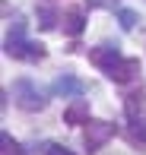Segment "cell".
<instances>
[{
  "mask_svg": "<svg viewBox=\"0 0 146 155\" xmlns=\"http://www.w3.org/2000/svg\"><path fill=\"white\" fill-rule=\"evenodd\" d=\"M60 22H64V32H67V35H80V32H83V25H86V22H83V13H80V10H67L64 16H60Z\"/></svg>",
  "mask_w": 146,
  "mask_h": 155,
  "instance_id": "9c48e42d",
  "label": "cell"
},
{
  "mask_svg": "<svg viewBox=\"0 0 146 155\" xmlns=\"http://www.w3.org/2000/svg\"><path fill=\"white\" fill-rule=\"evenodd\" d=\"M51 92L54 95H64V98H83V95H86V82L76 79V76H70V73H64V76L54 79Z\"/></svg>",
  "mask_w": 146,
  "mask_h": 155,
  "instance_id": "8992f818",
  "label": "cell"
},
{
  "mask_svg": "<svg viewBox=\"0 0 146 155\" xmlns=\"http://www.w3.org/2000/svg\"><path fill=\"white\" fill-rule=\"evenodd\" d=\"M64 124H89V101L86 98H73V104L64 111Z\"/></svg>",
  "mask_w": 146,
  "mask_h": 155,
  "instance_id": "ba28073f",
  "label": "cell"
},
{
  "mask_svg": "<svg viewBox=\"0 0 146 155\" xmlns=\"http://www.w3.org/2000/svg\"><path fill=\"white\" fill-rule=\"evenodd\" d=\"M13 98H16V104L22 111H41L48 104V98L41 95V89L32 79H16L13 82Z\"/></svg>",
  "mask_w": 146,
  "mask_h": 155,
  "instance_id": "3957f363",
  "label": "cell"
},
{
  "mask_svg": "<svg viewBox=\"0 0 146 155\" xmlns=\"http://www.w3.org/2000/svg\"><path fill=\"white\" fill-rule=\"evenodd\" d=\"M137 73H140V60H134V57H121L114 67L108 70V79H114L117 86H127V82L137 79Z\"/></svg>",
  "mask_w": 146,
  "mask_h": 155,
  "instance_id": "5b68a950",
  "label": "cell"
},
{
  "mask_svg": "<svg viewBox=\"0 0 146 155\" xmlns=\"http://www.w3.org/2000/svg\"><path fill=\"white\" fill-rule=\"evenodd\" d=\"M124 114H127V139L134 146H146V95L130 92L124 98Z\"/></svg>",
  "mask_w": 146,
  "mask_h": 155,
  "instance_id": "6da1fadb",
  "label": "cell"
},
{
  "mask_svg": "<svg viewBox=\"0 0 146 155\" xmlns=\"http://www.w3.org/2000/svg\"><path fill=\"white\" fill-rule=\"evenodd\" d=\"M45 155H76V152L67 149V146H60V143H48L45 146Z\"/></svg>",
  "mask_w": 146,
  "mask_h": 155,
  "instance_id": "7c38bea8",
  "label": "cell"
},
{
  "mask_svg": "<svg viewBox=\"0 0 146 155\" xmlns=\"http://www.w3.org/2000/svg\"><path fill=\"white\" fill-rule=\"evenodd\" d=\"M0 143H3V155H19V152H16L19 146L10 139V133H3V136H0Z\"/></svg>",
  "mask_w": 146,
  "mask_h": 155,
  "instance_id": "4fadbf2b",
  "label": "cell"
},
{
  "mask_svg": "<svg viewBox=\"0 0 146 155\" xmlns=\"http://www.w3.org/2000/svg\"><path fill=\"white\" fill-rule=\"evenodd\" d=\"M57 19H60V16L51 10V6H41V10H38V25H41V29H54Z\"/></svg>",
  "mask_w": 146,
  "mask_h": 155,
  "instance_id": "30bf717a",
  "label": "cell"
},
{
  "mask_svg": "<svg viewBox=\"0 0 146 155\" xmlns=\"http://www.w3.org/2000/svg\"><path fill=\"white\" fill-rule=\"evenodd\" d=\"M89 60H92L99 70H105V73H108V70L121 60V51H117V45H99V48L89 51Z\"/></svg>",
  "mask_w": 146,
  "mask_h": 155,
  "instance_id": "52a82bcc",
  "label": "cell"
},
{
  "mask_svg": "<svg viewBox=\"0 0 146 155\" xmlns=\"http://www.w3.org/2000/svg\"><path fill=\"white\" fill-rule=\"evenodd\" d=\"M117 19H121L124 32H134V25H137V13L134 10H117Z\"/></svg>",
  "mask_w": 146,
  "mask_h": 155,
  "instance_id": "8fae6325",
  "label": "cell"
},
{
  "mask_svg": "<svg viewBox=\"0 0 146 155\" xmlns=\"http://www.w3.org/2000/svg\"><path fill=\"white\" fill-rule=\"evenodd\" d=\"M111 136H114V124H108V120H89V127H86V149L89 152H99Z\"/></svg>",
  "mask_w": 146,
  "mask_h": 155,
  "instance_id": "277c9868",
  "label": "cell"
},
{
  "mask_svg": "<svg viewBox=\"0 0 146 155\" xmlns=\"http://www.w3.org/2000/svg\"><path fill=\"white\" fill-rule=\"evenodd\" d=\"M3 51L10 54V57H16V60H29V63L45 60V54H48L45 45H38V41H29V38H25V25H22V22H16V25H13V32L6 35Z\"/></svg>",
  "mask_w": 146,
  "mask_h": 155,
  "instance_id": "7a4b0ae2",
  "label": "cell"
}]
</instances>
